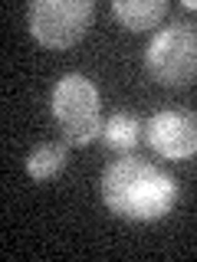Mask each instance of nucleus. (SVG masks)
<instances>
[{
	"label": "nucleus",
	"instance_id": "f257e3e1",
	"mask_svg": "<svg viewBox=\"0 0 197 262\" xmlns=\"http://www.w3.org/2000/svg\"><path fill=\"white\" fill-rule=\"evenodd\" d=\"M102 200L115 216L151 223L174 210L178 180L164 174L158 164L135 154H122L102 170Z\"/></svg>",
	"mask_w": 197,
	"mask_h": 262
},
{
	"label": "nucleus",
	"instance_id": "20e7f679",
	"mask_svg": "<svg viewBox=\"0 0 197 262\" xmlns=\"http://www.w3.org/2000/svg\"><path fill=\"white\" fill-rule=\"evenodd\" d=\"M92 13V0H33L27 7V27L40 46L69 49L86 36Z\"/></svg>",
	"mask_w": 197,
	"mask_h": 262
},
{
	"label": "nucleus",
	"instance_id": "1a4fd4ad",
	"mask_svg": "<svg viewBox=\"0 0 197 262\" xmlns=\"http://www.w3.org/2000/svg\"><path fill=\"white\" fill-rule=\"evenodd\" d=\"M184 10H197V0H184Z\"/></svg>",
	"mask_w": 197,
	"mask_h": 262
},
{
	"label": "nucleus",
	"instance_id": "6e6552de",
	"mask_svg": "<svg viewBox=\"0 0 197 262\" xmlns=\"http://www.w3.org/2000/svg\"><path fill=\"white\" fill-rule=\"evenodd\" d=\"M69 164V144L66 141H43L30 147L27 154V174L33 180H53Z\"/></svg>",
	"mask_w": 197,
	"mask_h": 262
},
{
	"label": "nucleus",
	"instance_id": "0eeeda50",
	"mask_svg": "<svg viewBox=\"0 0 197 262\" xmlns=\"http://www.w3.org/2000/svg\"><path fill=\"white\" fill-rule=\"evenodd\" d=\"M142 138H145V125L135 112H115L102 125V141H105L109 151L119 154V158L122 154H135V147L142 144Z\"/></svg>",
	"mask_w": 197,
	"mask_h": 262
},
{
	"label": "nucleus",
	"instance_id": "39448f33",
	"mask_svg": "<svg viewBox=\"0 0 197 262\" xmlns=\"http://www.w3.org/2000/svg\"><path fill=\"white\" fill-rule=\"evenodd\" d=\"M145 141L168 161H187L197 154V115L187 108H161L148 118Z\"/></svg>",
	"mask_w": 197,
	"mask_h": 262
},
{
	"label": "nucleus",
	"instance_id": "7ed1b4c3",
	"mask_svg": "<svg viewBox=\"0 0 197 262\" xmlns=\"http://www.w3.org/2000/svg\"><path fill=\"white\" fill-rule=\"evenodd\" d=\"M145 69L161 85H187L197 76V23L171 20L161 27L145 49Z\"/></svg>",
	"mask_w": 197,
	"mask_h": 262
},
{
	"label": "nucleus",
	"instance_id": "423d86ee",
	"mask_svg": "<svg viewBox=\"0 0 197 262\" xmlns=\"http://www.w3.org/2000/svg\"><path fill=\"white\" fill-rule=\"evenodd\" d=\"M112 13L131 33H148L168 16L164 0H112Z\"/></svg>",
	"mask_w": 197,
	"mask_h": 262
},
{
	"label": "nucleus",
	"instance_id": "f03ea898",
	"mask_svg": "<svg viewBox=\"0 0 197 262\" xmlns=\"http://www.w3.org/2000/svg\"><path fill=\"white\" fill-rule=\"evenodd\" d=\"M49 108L60 125V135L66 144L86 147L102 135V98L95 82L82 72H66L53 85Z\"/></svg>",
	"mask_w": 197,
	"mask_h": 262
}]
</instances>
